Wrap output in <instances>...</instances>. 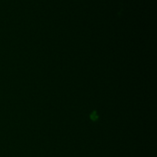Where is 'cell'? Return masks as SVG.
<instances>
[{
	"mask_svg": "<svg viewBox=\"0 0 157 157\" xmlns=\"http://www.w3.org/2000/svg\"><path fill=\"white\" fill-rule=\"evenodd\" d=\"M98 114H97V113L95 111L94 112V113H92L91 115H90V118H91L93 121H96V120L98 119Z\"/></svg>",
	"mask_w": 157,
	"mask_h": 157,
	"instance_id": "obj_1",
	"label": "cell"
}]
</instances>
